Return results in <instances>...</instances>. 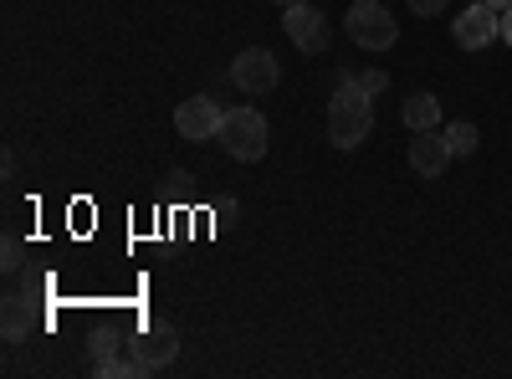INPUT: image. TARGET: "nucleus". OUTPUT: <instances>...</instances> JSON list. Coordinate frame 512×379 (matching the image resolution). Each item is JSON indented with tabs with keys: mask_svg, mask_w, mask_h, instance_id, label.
I'll return each instance as SVG.
<instances>
[{
	"mask_svg": "<svg viewBox=\"0 0 512 379\" xmlns=\"http://www.w3.org/2000/svg\"><path fill=\"white\" fill-rule=\"evenodd\" d=\"M369 129H374V98L354 77H344L333 103H328V144L333 149H359L369 139Z\"/></svg>",
	"mask_w": 512,
	"mask_h": 379,
	"instance_id": "obj_1",
	"label": "nucleus"
},
{
	"mask_svg": "<svg viewBox=\"0 0 512 379\" xmlns=\"http://www.w3.org/2000/svg\"><path fill=\"white\" fill-rule=\"evenodd\" d=\"M344 31L354 36V47L364 52H390L400 41V21L379 6V0H354V11L344 16Z\"/></svg>",
	"mask_w": 512,
	"mask_h": 379,
	"instance_id": "obj_2",
	"label": "nucleus"
},
{
	"mask_svg": "<svg viewBox=\"0 0 512 379\" xmlns=\"http://www.w3.org/2000/svg\"><path fill=\"white\" fill-rule=\"evenodd\" d=\"M221 144L231 159L251 164V159H262L267 154V118L256 113V108H231L226 123H221Z\"/></svg>",
	"mask_w": 512,
	"mask_h": 379,
	"instance_id": "obj_3",
	"label": "nucleus"
},
{
	"mask_svg": "<svg viewBox=\"0 0 512 379\" xmlns=\"http://www.w3.org/2000/svg\"><path fill=\"white\" fill-rule=\"evenodd\" d=\"M282 31L292 36V47H297V52H308V57L328 52V41H333L328 21L308 6V0H297V6H282Z\"/></svg>",
	"mask_w": 512,
	"mask_h": 379,
	"instance_id": "obj_4",
	"label": "nucleus"
},
{
	"mask_svg": "<svg viewBox=\"0 0 512 379\" xmlns=\"http://www.w3.org/2000/svg\"><path fill=\"white\" fill-rule=\"evenodd\" d=\"M231 82H236L241 93L262 98V93H272L277 82H282V62H277L267 47H251V52H241V57L231 62Z\"/></svg>",
	"mask_w": 512,
	"mask_h": 379,
	"instance_id": "obj_5",
	"label": "nucleus"
},
{
	"mask_svg": "<svg viewBox=\"0 0 512 379\" xmlns=\"http://www.w3.org/2000/svg\"><path fill=\"white\" fill-rule=\"evenodd\" d=\"M221 123H226V108H221L216 98H185V103L175 108V129H180V139H190V144L221 139Z\"/></svg>",
	"mask_w": 512,
	"mask_h": 379,
	"instance_id": "obj_6",
	"label": "nucleus"
},
{
	"mask_svg": "<svg viewBox=\"0 0 512 379\" xmlns=\"http://www.w3.org/2000/svg\"><path fill=\"white\" fill-rule=\"evenodd\" d=\"M175 354H180V333L169 323H144V333L134 339V374H154Z\"/></svg>",
	"mask_w": 512,
	"mask_h": 379,
	"instance_id": "obj_7",
	"label": "nucleus"
},
{
	"mask_svg": "<svg viewBox=\"0 0 512 379\" xmlns=\"http://www.w3.org/2000/svg\"><path fill=\"white\" fill-rule=\"evenodd\" d=\"M497 36H502V11L487 6V0H477V6H466L456 16V41H461L466 52H487Z\"/></svg>",
	"mask_w": 512,
	"mask_h": 379,
	"instance_id": "obj_8",
	"label": "nucleus"
},
{
	"mask_svg": "<svg viewBox=\"0 0 512 379\" xmlns=\"http://www.w3.org/2000/svg\"><path fill=\"white\" fill-rule=\"evenodd\" d=\"M451 159H456V154H451V144H446L441 129H425V134L410 139V170L425 175V180H441Z\"/></svg>",
	"mask_w": 512,
	"mask_h": 379,
	"instance_id": "obj_9",
	"label": "nucleus"
},
{
	"mask_svg": "<svg viewBox=\"0 0 512 379\" xmlns=\"http://www.w3.org/2000/svg\"><path fill=\"white\" fill-rule=\"evenodd\" d=\"M400 118H405V129H410V134L441 129V103H436L431 93H410V98H405V113H400Z\"/></svg>",
	"mask_w": 512,
	"mask_h": 379,
	"instance_id": "obj_10",
	"label": "nucleus"
},
{
	"mask_svg": "<svg viewBox=\"0 0 512 379\" xmlns=\"http://www.w3.org/2000/svg\"><path fill=\"white\" fill-rule=\"evenodd\" d=\"M0 328H6L11 344H21L31 333V298H16V292H11V298L0 303Z\"/></svg>",
	"mask_w": 512,
	"mask_h": 379,
	"instance_id": "obj_11",
	"label": "nucleus"
},
{
	"mask_svg": "<svg viewBox=\"0 0 512 379\" xmlns=\"http://www.w3.org/2000/svg\"><path fill=\"white\" fill-rule=\"evenodd\" d=\"M446 144H451V154H456V159H466V154H477L482 134L472 129V123H446Z\"/></svg>",
	"mask_w": 512,
	"mask_h": 379,
	"instance_id": "obj_12",
	"label": "nucleus"
},
{
	"mask_svg": "<svg viewBox=\"0 0 512 379\" xmlns=\"http://www.w3.org/2000/svg\"><path fill=\"white\" fill-rule=\"evenodd\" d=\"M0 267H6V272H21L26 267V241L21 236H6V246H0Z\"/></svg>",
	"mask_w": 512,
	"mask_h": 379,
	"instance_id": "obj_13",
	"label": "nucleus"
},
{
	"mask_svg": "<svg viewBox=\"0 0 512 379\" xmlns=\"http://www.w3.org/2000/svg\"><path fill=\"white\" fill-rule=\"evenodd\" d=\"M354 82H359V88L374 98V93H384V88H390V72H384V67H369V72H359Z\"/></svg>",
	"mask_w": 512,
	"mask_h": 379,
	"instance_id": "obj_14",
	"label": "nucleus"
},
{
	"mask_svg": "<svg viewBox=\"0 0 512 379\" xmlns=\"http://www.w3.org/2000/svg\"><path fill=\"white\" fill-rule=\"evenodd\" d=\"M405 6H410L415 16H441V11L451 6V0H405Z\"/></svg>",
	"mask_w": 512,
	"mask_h": 379,
	"instance_id": "obj_15",
	"label": "nucleus"
},
{
	"mask_svg": "<svg viewBox=\"0 0 512 379\" xmlns=\"http://www.w3.org/2000/svg\"><path fill=\"white\" fill-rule=\"evenodd\" d=\"M502 41H507V47H512V6L502 11Z\"/></svg>",
	"mask_w": 512,
	"mask_h": 379,
	"instance_id": "obj_16",
	"label": "nucleus"
},
{
	"mask_svg": "<svg viewBox=\"0 0 512 379\" xmlns=\"http://www.w3.org/2000/svg\"><path fill=\"white\" fill-rule=\"evenodd\" d=\"M487 6H497V11H507V6H512V0H487Z\"/></svg>",
	"mask_w": 512,
	"mask_h": 379,
	"instance_id": "obj_17",
	"label": "nucleus"
},
{
	"mask_svg": "<svg viewBox=\"0 0 512 379\" xmlns=\"http://www.w3.org/2000/svg\"><path fill=\"white\" fill-rule=\"evenodd\" d=\"M277 6H297V0H277Z\"/></svg>",
	"mask_w": 512,
	"mask_h": 379,
	"instance_id": "obj_18",
	"label": "nucleus"
}]
</instances>
